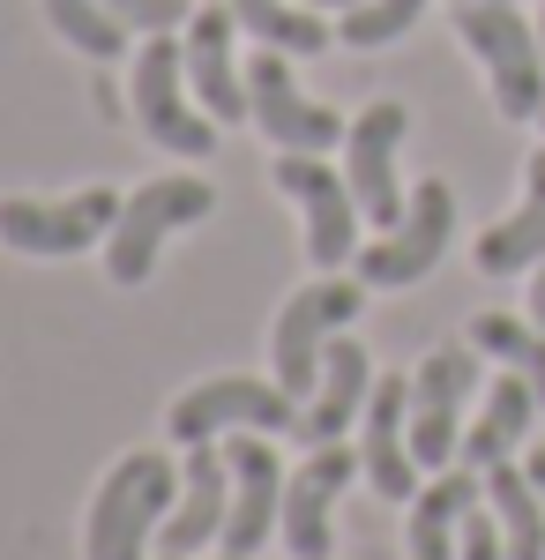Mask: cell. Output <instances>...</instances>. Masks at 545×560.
Returning a JSON list of instances; mask_svg holds the SVG:
<instances>
[{"label":"cell","instance_id":"1","mask_svg":"<svg viewBox=\"0 0 545 560\" xmlns=\"http://www.w3.org/2000/svg\"><path fill=\"white\" fill-rule=\"evenodd\" d=\"M172 501H179V464L172 456H158V448L120 456L105 471V486H97V501H90L83 560H142L158 523L172 516Z\"/></svg>","mask_w":545,"mask_h":560},{"label":"cell","instance_id":"2","mask_svg":"<svg viewBox=\"0 0 545 560\" xmlns=\"http://www.w3.org/2000/svg\"><path fill=\"white\" fill-rule=\"evenodd\" d=\"M456 38L478 52L501 120H538L545 113V38L508 8V0H456Z\"/></svg>","mask_w":545,"mask_h":560},{"label":"cell","instance_id":"3","mask_svg":"<svg viewBox=\"0 0 545 560\" xmlns=\"http://www.w3.org/2000/svg\"><path fill=\"white\" fill-rule=\"evenodd\" d=\"M127 105H135L142 135H150L158 150H172V158H210V150H217V120L187 97V38L150 31V45L135 52Z\"/></svg>","mask_w":545,"mask_h":560},{"label":"cell","instance_id":"4","mask_svg":"<svg viewBox=\"0 0 545 560\" xmlns=\"http://www.w3.org/2000/svg\"><path fill=\"white\" fill-rule=\"evenodd\" d=\"M367 306V284H344V277H322V284H299L292 300H285V314H277V329H269V359H277V388L285 396H314L322 388V359H329V345L351 329V314Z\"/></svg>","mask_w":545,"mask_h":560},{"label":"cell","instance_id":"5","mask_svg":"<svg viewBox=\"0 0 545 560\" xmlns=\"http://www.w3.org/2000/svg\"><path fill=\"white\" fill-rule=\"evenodd\" d=\"M210 210H217L210 179L165 173V179H150V187H135L127 210H120V224H113V240H105V277H113V284H150L165 240L179 232V224H202Z\"/></svg>","mask_w":545,"mask_h":560},{"label":"cell","instance_id":"6","mask_svg":"<svg viewBox=\"0 0 545 560\" xmlns=\"http://www.w3.org/2000/svg\"><path fill=\"white\" fill-rule=\"evenodd\" d=\"M299 396H285L277 382H254V374H210L195 382L179 404L165 411V433L179 448L195 441H217L224 427H247V433H299Z\"/></svg>","mask_w":545,"mask_h":560},{"label":"cell","instance_id":"7","mask_svg":"<svg viewBox=\"0 0 545 560\" xmlns=\"http://www.w3.org/2000/svg\"><path fill=\"white\" fill-rule=\"evenodd\" d=\"M449 240H456V187L449 179H419L404 224H389L374 247H359V284L367 292H404V284H419L426 269L449 255Z\"/></svg>","mask_w":545,"mask_h":560},{"label":"cell","instance_id":"8","mask_svg":"<svg viewBox=\"0 0 545 560\" xmlns=\"http://www.w3.org/2000/svg\"><path fill=\"white\" fill-rule=\"evenodd\" d=\"M127 195L113 187H83V195H68V202H31V195H8L0 202V240L15 247V255H83L97 240H113V224H120Z\"/></svg>","mask_w":545,"mask_h":560},{"label":"cell","instance_id":"9","mask_svg":"<svg viewBox=\"0 0 545 560\" xmlns=\"http://www.w3.org/2000/svg\"><path fill=\"white\" fill-rule=\"evenodd\" d=\"M269 179H277L299 202V217H306V255H314V269H344V261L359 255V224H367V217H359V195H351V179L336 173V165L306 158V150H277Z\"/></svg>","mask_w":545,"mask_h":560},{"label":"cell","instance_id":"10","mask_svg":"<svg viewBox=\"0 0 545 560\" xmlns=\"http://www.w3.org/2000/svg\"><path fill=\"white\" fill-rule=\"evenodd\" d=\"M478 388V345H441L411 374V456L419 471H441L463 448V404Z\"/></svg>","mask_w":545,"mask_h":560},{"label":"cell","instance_id":"11","mask_svg":"<svg viewBox=\"0 0 545 560\" xmlns=\"http://www.w3.org/2000/svg\"><path fill=\"white\" fill-rule=\"evenodd\" d=\"M404 135H411V113L396 105V97H374L351 128H344V179H351V195H359V217L367 224H404V179H396V150H404Z\"/></svg>","mask_w":545,"mask_h":560},{"label":"cell","instance_id":"12","mask_svg":"<svg viewBox=\"0 0 545 560\" xmlns=\"http://www.w3.org/2000/svg\"><path fill=\"white\" fill-rule=\"evenodd\" d=\"M247 120L269 135L277 150H306V158H322V150H336V142H344V120H336L329 105L299 97L292 60H285L277 45L247 60Z\"/></svg>","mask_w":545,"mask_h":560},{"label":"cell","instance_id":"13","mask_svg":"<svg viewBox=\"0 0 545 560\" xmlns=\"http://www.w3.org/2000/svg\"><path fill=\"white\" fill-rule=\"evenodd\" d=\"M359 471L381 501H419V456H411V382L381 374L359 411Z\"/></svg>","mask_w":545,"mask_h":560},{"label":"cell","instance_id":"14","mask_svg":"<svg viewBox=\"0 0 545 560\" xmlns=\"http://www.w3.org/2000/svg\"><path fill=\"white\" fill-rule=\"evenodd\" d=\"M224 456H232V516H224V553L232 560H254L262 553V538L277 530L285 516V464H277V448L262 441V433H232L224 441Z\"/></svg>","mask_w":545,"mask_h":560},{"label":"cell","instance_id":"15","mask_svg":"<svg viewBox=\"0 0 545 560\" xmlns=\"http://www.w3.org/2000/svg\"><path fill=\"white\" fill-rule=\"evenodd\" d=\"M224 516H232V456L217 441H195L187 464H179V501L158 523V553H172V560L202 553L210 538H224Z\"/></svg>","mask_w":545,"mask_h":560},{"label":"cell","instance_id":"16","mask_svg":"<svg viewBox=\"0 0 545 560\" xmlns=\"http://www.w3.org/2000/svg\"><path fill=\"white\" fill-rule=\"evenodd\" d=\"M351 471H359V448H344V441H322L306 464H299L292 478H285V553L292 560H329V509L336 493L351 486Z\"/></svg>","mask_w":545,"mask_h":560},{"label":"cell","instance_id":"17","mask_svg":"<svg viewBox=\"0 0 545 560\" xmlns=\"http://www.w3.org/2000/svg\"><path fill=\"white\" fill-rule=\"evenodd\" d=\"M232 31H240L232 8H195V23H187V90H195V105L210 120H224V128L247 120V75L232 60Z\"/></svg>","mask_w":545,"mask_h":560},{"label":"cell","instance_id":"18","mask_svg":"<svg viewBox=\"0 0 545 560\" xmlns=\"http://www.w3.org/2000/svg\"><path fill=\"white\" fill-rule=\"evenodd\" d=\"M374 359H367V345H351V337H336L329 359H322V388L306 396V419H299V433L322 448V441H344V427L367 411V396H374Z\"/></svg>","mask_w":545,"mask_h":560},{"label":"cell","instance_id":"19","mask_svg":"<svg viewBox=\"0 0 545 560\" xmlns=\"http://www.w3.org/2000/svg\"><path fill=\"white\" fill-rule=\"evenodd\" d=\"M486 277H523V269H538L545 261V150L523 158V202L501 217V224H486V240L471 247Z\"/></svg>","mask_w":545,"mask_h":560},{"label":"cell","instance_id":"20","mask_svg":"<svg viewBox=\"0 0 545 560\" xmlns=\"http://www.w3.org/2000/svg\"><path fill=\"white\" fill-rule=\"evenodd\" d=\"M486 501V471H441L433 486H419V501H411V560H456L463 546V516Z\"/></svg>","mask_w":545,"mask_h":560},{"label":"cell","instance_id":"21","mask_svg":"<svg viewBox=\"0 0 545 560\" xmlns=\"http://www.w3.org/2000/svg\"><path fill=\"white\" fill-rule=\"evenodd\" d=\"M531 411H538V388L523 382V374H501V382L486 388L478 419L463 427V464H471V471L508 464V456L523 448V433H531Z\"/></svg>","mask_w":545,"mask_h":560},{"label":"cell","instance_id":"22","mask_svg":"<svg viewBox=\"0 0 545 560\" xmlns=\"http://www.w3.org/2000/svg\"><path fill=\"white\" fill-rule=\"evenodd\" d=\"M486 509L501 523V546L508 560H545V501L523 464H494L486 471Z\"/></svg>","mask_w":545,"mask_h":560},{"label":"cell","instance_id":"23","mask_svg":"<svg viewBox=\"0 0 545 560\" xmlns=\"http://www.w3.org/2000/svg\"><path fill=\"white\" fill-rule=\"evenodd\" d=\"M224 8L240 15V31H254L262 45H277V52H329L336 45L322 8H306V0H224Z\"/></svg>","mask_w":545,"mask_h":560},{"label":"cell","instance_id":"24","mask_svg":"<svg viewBox=\"0 0 545 560\" xmlns=\"http://www.w3.org/2000/svg\"><path fill=\"white\" fill-rule=\"evenodd\" d=\"M471 345L486 351V359H501L508 374H523V382L538 388V404H545V329H538V322H515V314H478V322H471Z\"/></svg>","mask_w":545,"mask_h":560},{"label":"cell","instance_id":"25","mask_svg":"<svg viewBox=\"0 0 545 560\" xmlns=\"http://www.w3.org/2000/svg\"><path fill=\"white\" fill-rule=\"evenodd\" d=\"M45 23L76 45V52H90V60H120L127 52V23L105 0H45Z\"/></svg>","mask_w":545,"mask_h":560},{"label":"cell","instance_id":"26","mask_svg":"<svg viewBox=\"0 0 545 560\" xmlns=\"http://www.w3.org/2000/svg\"><path fill=\"white\" fill-rule=\"evenodd\" d=\"M419 15H426V0H359V8H344V31L336 38L359 45V52H381V45L404 38Z\"/></svg>","mask_w":545,"mask_h":560},{"label":"cell","instance_id":"27","mask_svg":"<svg viewBox=\"0 0 545 560\" xmlns=\"http://www.w3.org/2000/svg\"><path fill=\"white\" fill-rule=\"evenodd\" d=\"M105 8L135 31H187L195 23V0H105Z\"/></svg>","mask_w":545,"mask_h":560},{"label":"cell","instance_id":"28","mask_svg":"<svg viewBox=\"0 0 545 560\" xmlns=\"http://www.w3.org/2000/svg\"><path fill=\"white\" fill-rule=\"evenodd\" d=\"M456 560H508L494 509H471V516H463V546H456Z\"/></svg>","mask_w":545,"mask_h":560},{"label":"cell","instance_id":"29","mask_svg":"<svg viewBox=\"0 0 545 560\" xmlns=\"http://www.w3.org/2000/svg\"><path fill=\"white\" fill-rule=\"evenodd\" d=\"M531 322H538V329H545V261H538V269H531Z\"/></svg>","mask_w":545,"mask_h":560},{"label":"cell","instance_id":"30","mask_svg":"<svg viewBox=\"0 0 545 560\" xmlns=\"http://www.w3.org/2000/svg\"><path fill=\"white\" fill-rule=\"evenodd\" d=\"M523 471H531V486H538V501H545V448H531V464H523Z\"/></svg>","mask_w":545,"mask_h":560},{"label":"cell","instance_id":"31","mask_svg":"<svg viewBox=\"0 0 545 560\" xmlns=\"http://www.w3.org/2000/svg\"><path fill=\"white\" fill-rule=\"evenodd\" d=\"M306 8H359V0H306Z\"/></svg>","mask_w":545,"mask_h":560},{"label":"cell","instance_id":"32","mask_svg":"<svg viewBox=\"0 0 545 560\" xmlns=\"http://www.w3.org/2000/svg\"><path fill=\"white\" fill-rule=\"evenodd\" d=\"M538 38H545V15H538Z\"/></svg>","mask_w":545,"mask_h":560},{"label":"cell","instance_id":"33","mask_svg":"<svg viewBox=\"0 0 545 560\" xmlns=\"http://www.w3.org/2000/svg\"><path fill=\"white\" fill-rule=\"evenodd\" d=\"M538 128H545V113H538Z\"/></svg>","mask_w":545,"mask_h":560},{"label":"cell","instance_id":"34","mask_svg":"<svg viewBox=\"0 0 545 560\" xmlns=\"http://www.w3.org/2000/svg\"><path fill=\"white\" fill-rule=\"evenodd\" d=\"M217 560H232V553H217Z\"/></svg>","mask_w":545,"mask_h":560},{"label":"cell","instance_id":"35","mask_svg":"<svg viewBox=\"0 0 545 560\" xmlns=\"http://www.w3.org/2000/svg\"><path fill=\"white\" fill-rule=\"evenodd\" d=\"M158 560H172V553H158Z\"/></svg>","mask_w":545,"mask_h":560}]
</instances>
